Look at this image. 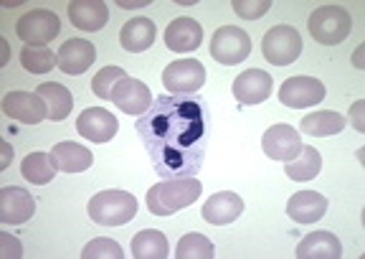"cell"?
<instances>
[{"mask_svg": "<svg viewBox=\"0 0 365 259\" xmlns=\"http://www.w3.org/2000/svg\"><path fill=\"white\" fill-rule=\"evenodd\" d=\"M135 130L160 178H193L211 140V112L195 94H160Z\"/></svg>", "mask_w": 365, "mask_h": 259, "instance_id": "obj_1", "label": "cell"}, {"mask_svg": "<svg viewBox=\"0 0 365 259\" xmlns=\"http://www.w3.org/2000/svg\"><path fill=\"white\" fill-rule=\"evenodd\" d=\"M200 181L195 178H163L148 191V208L155 216H173L180 208L198 201Z\"/></svg>", "mask_w": 365, "mask_h": 259, "instance_id": "obj_2", "label": "cell"}, {"mask_svg": "<svg viewBox=\"0 0 365 259\" xmlns=\"http://www.w3.org/2000/svg\"><path fill=\"white\" fill-rule=\"evenodd\" d=\"M86 211H89V219L99 226H122L135 219L137 198L132 196L130 191L120 188L99 191V193H94L89 198Z\"/></svg>", "mask_w": 365, "mask_h": 259, "instance_id": "obj_3", "label": "cell"}, {"mask_svg": "<svg viewBox=\"0 0 365 259\" xmlns=\"http://www.w3.org/2000/svg\"><path fill=\"white\" fill-rule=\"evenodd\" d=\"M309 36L322 46H337L353 31V18L342 6H319L307 21Z\"/></svg>", "mask_w": 365, "mask_h": 259, "instance_id": "obj_4", "label": "cell"}, {"mask_svg": "<svg viewBox=\"0 0 365 259\" xmlns=\"http://www.w3.org/2000/svg\"><path fill=\"white\" fill-rule=\"evenodd\" d=\"M262 54L272 66H289L302 54V36L292 26H274L264 34Z\"/></svg>", "mask_w": 365, "mask_h": 259, "instance_id": "obj_5", "label": "cell"}, {"mask_svg": "<svg viewBox=\"0 0 365 259\" xmlns=\"http://www.w3.org/2000/svg\"><path fill=\"white\" fill-rule=\"evenodd\" d=\"M16 34L29 46H46L61 34V21L53 11L46 8H34V11L23 13L21 21L16 24Z\"/></svg>", "mask_w": 365, "mask_h": 259, "instance_id": "obj_6", "label": "cell"}, {"mask_svg": "<svg viewBox=\"0 0 365 259\" xmlns=\"http://www.w3.org/2000/svg\"><path fill=\"white\" fill-rule=\"evenodd\" d=\"M251 54V36L236 26H221L211 39V56L223 66L244 64Z\"/></svg>", "mask_w": 365, "mask_h": 259, "instance_id": "obj_7", "label": "cell"}, {"mask_svg": "<svg viewBox=\"0 0 365 259\" xmlns=\"http://www.w3.org/2000/svg\"><path fill=\"white\" fill-rule=\"evenodd\" d=\"M205 84V66L198 59H178L163 71V86L170 94H195Z\"/></svg>", "mask_w": 365, "mask_h": 259, "instance_id": "obj_8", "label": "cell"}, {"mask_svg": "<svg viewBox=\"0 0 365 259\" xmlns=\"http://www.w3.org/2000/svg\"><path fill=\"white\" fill-rule=\"evenodd\" d=\"M325 84L314 76H292V79H284V84L279 86V102L289 110L314 107L325 99Z\"/></svg>", "mask_w": 365, "mask_h": 259, "instance_id": "obj_9", "label": "cell"}, {"mask_svg": "<svg viewBox=\"0 0 365 259\" xmlns=\"http://www.w3.org/2000/svg\"><path fill=\"white\" fill-rule=\"evenodd\" d=\"M0 107H3V115L23 122V125H38V122L48 120V107L36 92L13 89V92H8L3 97Z\"/></svg>", "mask_w": 365, "mask_h": 259, "instance_id": "obj_10", "label": "cell"}, {"mask_svg": "<svg viewBox=\"0 0 365 259\" xmlns=\"http://www.w3.org/2000/svg\"><path fill=\"white\" fill-rule=\"evenodd\" d=\"M262 150L264 156L272 158V161L289 163L302 150V135L287 122L284 125H272L262 138Z\"/></svg>", "mask_w": 365, "mask_h": 259, "instance_id": "obj_11", "label": "cell"}, {"mask_svg": "<svg viewBox=\"0 0 365 259\" xmlns=\"http://www.w3.org/2000/svg\"><path fill=\"white\" fill-rule=\"evenodd\" d=\"M34 213H36V201L29 191L18 188V186L0 188V224L6 226L26 224Z\"/></svg>", "mask_w": 365, "mask_h": 259, "instance_id": "obj_12", "label": "cell"}, {"mask_svg": "<svg viewBox=\"0 0 365 259\" xmlns=\"http://www.w3.org/2000/svg\"><path fill=\"white\" fill-rule=\"evenodd\" d=\"M112 102L117 110L127 112V115H137L143 117L153 104V94H150V86L143 79H122L120 84L114 86L112 92Z\"/></svg>", "mask_w": 365, "mask_h": 259, "instance_id": "obj_13", "label": "cell"}, {"mask_svg": "<svg viewBox=\"0 0 365 259\" xmlns=\"http://www.w3.org/2000/svg\"><path fill=\"white\" fill-rule=\"evenodd\" d=\"M117 130H120L117 117L102 107H89L76 120V133L91 143H109L117 135Z\"/></svg>", "mask_w": 365, "mask_h": 259, "instance_id": "obj_14", "label": "cell"}, {"mask_svg": "<svg viewBox=\"0 0 365 259\" xmlns=\"http://www.w3.org/2000/svg\"><path fill=\"white\" fill-rule=\"evenodd\" d=\"M274 89V79L264 69H246L234 79V97L239 104H262Z\"/></svg>", "mask_w": 365, "mask_h": 259, "instance_id": "obj_15", "label": "cell"}, {"mask_svg": "<svg viewBox=\"0 0 365 259\" xmlns=\"http://www.w3.org/2000/svg\"><path fill=\"white\" fill-rule=\"evenodd\" d=\"M200 213H203V221H208V224L226 226L244 213V198L239 193H234V191H221V193H213L203 203Z\"/></svg>", "mask_w": 365, "mask_h": 259, "instance_id": "obj_16", "label": "cell"}, {"mask_svg": "<svg viewBox=\"0 0 365 259\" xmlns=\"http://www.w3.org/2000/svg\"><path fill=\"white\" fill-rule=\"evenodd\" d=\"M330 201L317 191H297L287 201V216L297 224H314L327 213Z\"/></svg>", "mask_w": 365, "mask_h": 259, "instance_id": "obj_17", "label": "cell"}, {"mask_svg": "<svg viewBox=\"0 0 365 259\" xmlns=\"http://www.w3.org/2000/svg\"><path fill=\"white\" fill-rule=\"evenodd\" d=\"M94 59H97V51H94V46H91L89 41L68 39V41H63L61 49H58V69H61L63 74L79 76L94 64Z\"/></svg>", "mask_w": 365, "mask_h": 259, "instance_id": "obj_18", "label": "cell"}, {"mask_svg": "<svg viewBox=\"0 0 365 259\" xmlns=\"http://www.w3.org/2000/svg\"><path fill=\"white\" fill-rule=\"evenodd\" d=\"M68 21L81 31H102L109 21V8L102 0H71L68 3Z\"/></svg>", "mask_w": 365, "mask_h": 259, "instance_id": "obj_19", "label": "cell"}, {"mask_svg": "<svg viewBox=\"0 0 365 259\" xmlns=\"http://www.w3.org/2000/svg\"><path fill=\"white\" fill-rule=\"evenodd\" d=\"M203 44V29L193 18H175L165 29V46L175 54H188L200 49Z\"/></svg>", "mask_w": 365, "mask_h": 259, "instance_id": "obj_20", "label": "cell"}, {"mask_svg": "<svg viewBox=\"0 0 365 259\" xmlns=\"http://www.w3.org/2000/svg\"><path fill=\"white\" fill-rule=\"evenodd\" d=\"M48 156H51L53 166L61 173H84V171H89L91 163H94L91 150L74 143V140H63V143L53 145V150Z\"/></svg>", "mask_w": 365, "mask_h": 259, "instance_id": "obj_21", "label": "cell"}, {"mask_svg": "<svg viewBox=\"0 0 365 259\" xmlns=\"http://www.w3.org/2000/svg\"><path fill=\"white\" fill-rule=\"evenodd\" d=\"M297 259H340L342 244L332 231H312L297 244Z\"/></svg>", "mask_w": 365, "mask_h": 259, "instance_id": "obj_22", "label": "cell"}, {"mask_svg": "<svg viewBox=\"0 0 365 259\" xmlns=\"http://www.w3.org/2000/svg\"><path fill=\"white\" fill-rule=\"evenodd\" d=\"M155 39H158V29H155V24L150 21V18H132V21H127L120 31L122 49L130 54L148 51V49L155 44Z\"/></svg>", "mask_w": 365, "mask_h": 259, "instance_id": "obj_23", "label": "cell"}, {"mask_svg": "<svg viewBox=\"0 0 365 259\" xmlns=\"http://www.w3.org/2000/svg\"><path fill=\"white\" fill-rule=\"evenodd\" d=\"M36 94L46 102V107H48V120H53V122L66 120V117L71 115V110H74V97H71V92H68L63 84H58V81H46V84L36 86Z\"/></svg>", "mask_w": 365, "mask_h": 259, "instance_id": "obj_24", "label": "cell"}, {"mask_svg": "<svg viewBox=\"0 0 365 259\" xmlns=\"http://www.w3.org/2000/svg\"><path fill=\"white\" fill-rule=\"evenodd\" d=\"M130 252L135 259H165L170 254V247H168V239L163 231L145 229L132 236Z\"/></svg>", "mask_w": 365, "mask_h": 259, "instance_id": "obj_25", "label": "cell"}, {"mask_svg": "<svg viewBox=\"0 0 365 259\" xmlns=\"http://www.w3.org/2000/svg\"><path fill=\"white\" fill-rule=\"evenodd\" d=\"M319 171H322V156H319L317 148H309V145H302L299 156L292 158L289 163H284L287 178L297 181V183H304V181L317 178Z\"/></svg>", "mask_w": 365, "mask_h": 259, "instance_id": "obj_26", "label": "cell"}, {"mask_svg": "<svg viewBox=\"0 0 365 259\" xmlns=\"http://www.w3.org/2000/svg\"><path fill=\"white\" fill-rule=\"evenodd\" d=\"M348 120L340 115V112H312V115H304L299 127H302L304 135H312V138H330V135H337L345 130Z\"/></svg>", "mask_w": 365, "mask_h": 259, "instance_id": "obj_27", "label": "cell"}, {"mask_svg": "<svg viewBox=\"0 0 365 259\" xmlns=\"http://www.w3.org/2000/svg\"><path fill=\"white\" fill-rule=\"evenodd\" d=\"M21 173L29 183L46 186V183H51L53 181V176L58 173V168L53 166L51 156H46V153H31V156H26L21 161Z\"/></svg>", "mask_w": 365, "mask_h": 259, "instance_id": "obj_28", "label": "cell"}, {"mask_svg": "<svg viewBox=\"0 0 365 259\" xmlns=\"http://www.w3.org/2000/svg\"><path fill=\"white\" fill-rule=\"evenodd\" d=\"M21 64L31 74H46L58 64V54H53L46 46H26L21 49Z\"/></svg>", "mask_w": 365, "mask_h": 259, "instance_id": "obj_29", "label": "cell"}, {"mask_svg": "<svg viewBox=\"0 0 365 259\" xmlns=\"http://www.w3.org/2000/svg\"><path fill=\"white\" fill-rule=\"evenodd\" d=\"M178 259H213L216 257V247H213L203 234H185L178 242L175 249Z\"/></svg>", "mask_w": 365, "mask_h": 259, "instance_id": "obj_30", "label": "cell"}, {"mask_svg": "<svg viewBox=\"0 0 365 259\" xmlns=\"http://www.w3.org/2000/svg\"><path fill=\"white\" fill-rule=\"evenodd\" d=\"M122 79H127L125 69H120V66H104L91 79V92L97 94L99 99H112L114 86L120 84Z\"/></svg>", "mask_w": 365, "mask_h": 259, "instance_id": "obj_31", "label": "cell"}, {"mask_svg": "<svg viewBox=\"0 0 365 259\" xmlns=\"http://www.w3.org/2000/svg\"><path fill=\"white\" fill-rule=\"evenodd\" d=\"M125 252L114 239L107 236H99V239H91L84 249H81V259H122Z\"/></svg>", "mask_w": 365, "mask_h": 259, "instance_id": "obj_32", "label": "cell"}, {"mask_svg": "<svg viewBox=\"0 0 365 259\" xmlns=\"http://www.w3.org/2000/svg\"><path fill=\"white\" fill-rule=\"evenodd\" d=\"M231 8H234L236 16L244 18V21H257V18L267 16L272 3H269V0H234Z\"/></svg>", "mask_w": 365, "mask_h": 259, "instance_id": "obj_33", "label": "cell"}, {"mask_svg": "<svg viewBox=\"0 0 365 259\" xmlns=\"http://www.w3.org/2000/svg\"><path fill=\"white\" fill-rule=\"evenodd\" d=\"M0 257H6V259H11V257L21 259L23 257V247H21V242H18L16 236L0 234Z\"/></svg>", "mask_w": 365, "mask_h": 259, "instance_id": "obj_34", "label": "cell"}, {"mask_svg": "<svg viewBox=\"0 0 365 259\" xmlns=\"http://www.w3.org/2000/svg\"><path fill=\"white\" fill-rule=\"evenodd\" d=\"M350 125L358 130V133H365V102L358 99V102L350 107Z\"/></svg>", "mask_w": 365, "mask_h": 259, "instance_id": "obj_35", "label": "cell"}, {"mask_svg": "<svg viewBox=\"0 0 365 259\" xmlns=\"http://www.w3.org/2000/svg\"><path fill=\"white\" fill-rule=\"evenodd\" d=\"M0 150H3V163H0V168L6 171V168L11 166V161H13V148L8 143H3V145H0Z\"/></svg>", "mask_w": 365, "mask_h": 259, "instance_id": "obj_36", "label": "cell"}, {"mask_svg": "<svg viewBox=\"0 0 365 259\" xmlns=\"http://www.w3.org/2000/svg\"><path fill=\"white\" fill-rule=\"evenodd\" d=\"M0 49H3V59H0V64L6 66V64H8V56H11V46H8V41H6V39L0 41Z\"/></svg>", "mask_w": 365, "mask_h": 259, "instance_id": "obj_37", "label": "cell"}, {"mask_svg": "<svg viewBox=\"0 0 365 259\" xmlns=\"http://www.w3.org/2000/svg\"><path fill=\"white\" fill-rule=\"evenodd\" d=\"M117 6L120 8H145V6H150V0H143V3H125V0H117Z\"/></svg>", "mask_w": 365, "mask_h": 259, "instance_id": "obj_38", "label": "cell"}, {"mask_svg": "<svg viewBox=\"0 0 365 259\" xmlns=\"http://www.w3.org/2000/svg\"><path fill=\"white\" fill-rule=\"evenodd\" d=\"M363 51H365V46H358V51H355V56H353V64L358 66V69H365L363 66Z\"/></svg>", "mask_w": 365, "mask_h": 259, "instance_id": "obj_39", "label": "cell"}]
</instances>
